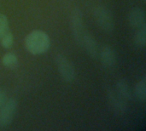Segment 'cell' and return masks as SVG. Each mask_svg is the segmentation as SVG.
Instances as JSON below:
<instances>
[{
	"label": "cell",
	"mask_w": 146,
	"mask_h": 131,
	"mask_svg": "<svg viewBox=\"0 0 146 131\" xmlns=\"http://www.w3.org/2000/svg\"><path fill=\"white\" fill-rule=\"evenodd\" d=\"M94 17L98 26L105 32H112L115 29V20L112 13L104 6L99 5L94 9Z\"/></svg>",
	"instance_id": "obj_2"
},
{
	"label": "cell",
	"mask_w": 146,
	"mask_h": 131,
	"mask_svg": "<svg viewBox=\"0 0 146 131\" xmlns=\"http://www.w3.org/2000/svg\"><path fill=\"white\" fill-rule=\"evenodd\" d=\"M56 61L58 72L62 78L68 83L72 82L75 78V71L73 64L65 56L62 55H56Z\"/></svg>",
	"instance_id": "obj_4"
},
{
	"label": "cell",
	"mask_w": 146,
	"mask_h": 131,
	"mask_svg": "<svg viewBox=\"0 0 146 131\" xmlns=\"http://www.w3.org/2000/svg\"><path fill=\"white\" fill-rule=\"evenodd\" d=\"M100 61L102 65L106 68L113 67L116 63V54L114 49L109 45H105L100 51Z\"/></svg>",
	"instance_id": "obj_7"
},
{
	"label": "cell",
	"mask_w": 146,
	"mask_h": 131,
	"mask_svg": "<svg viewBox=\"0 0 146 131\" xmlns=\"http://www.w3.org/2000/svg\"><path fill=\"white\" fill-rule=\"evenodd\" d=\"M17 108V102L14 99L7 100L4 105L0 108V128L9 126L15 116Z\"/></svg>",
	"instance_id": "obj_5"
},
{
	"label": "cell",
	"mask_w": 146,
	"mask_h": 131,
	"mask_svg": "<svg viewBox=\"0 0 146 131\" xmlns=\"http://www.w3.org/2000/svg\"><path fill=\"white\" fill-rule=\"evenodd\" d=\"M8 28L9 22L7 17L3 14H0V39L3 36V34L8 32Z\"/></svg>",
	"instance_id": "obj_15"
},
{
	"label": "cell",
	"mask_w": 146,
	"mask_h": 131,
	"mask_svg": "<svg viewBox=\"0 0 146 131\" xmlns=\"http://www.w3.org/2000/svg\"><path fill=\"white\" fill-rule=\"evenodd\" d=\"M134 43L139 48H144L146 45V26L137 30L134 35Z\"/></svg>",
	"instance_id": "obj_11"
},
{
	"label": "cell",
	"mask_w": 146,
	"mask_h": 131,
	"mask_svg": "<svg viewBox=\"0 0 146 131\" xmlns=\"http://www.w3.org/2000/svg\"><path fill=\"white\" fill-rule=\"evenodd\" d=\"M70 22H71V28L73 32L74 38L77 43L81 46L83 36L86 32L83 24V15L82 12L80 9L75 8L72 13L70 17Z\"/></svg>",
	"instance_id": "obj_3"
},
{
	"label": "cell",
	"mask_w": 146,
	"mask_h": 131,
	"mask_svg": "<svg viewBox=\"0 0 146 131\" xmlns=\"http://www.w3.org/2000/svg\"><path fill=\"white\" fill-rule=\"evenodd\" d=\"M116 91L127 101H130L133 97V90L129 83L122 78L117 81L116 83Z\"/></svg>",
	"instance_id": "obj_10"
},
{
	"label": "cell",
	"mask_w": 146,
	"mask_h": 131,
	"mask_svg": "<svg viewBox=\"0 0 146 131\" xmlns=\"http://www.w3.org/2000/svg\"><path fill=\"white\" fill-rule=\"evenodd\" d=\"M143 1H144V2H145V1H146V0H143Z\"/></svg>",
	"instance_id": "obj_17"
},
{
	"label": "cell",
	"mask_w": 146,
	"mask_h": 131,
	"mask_svg": "<svg viewBox=\"0 0 146 131\" xmlns=\"http://www.w3.org/2000/svg\"><path fill=\"white\" fill-rule=\"evenodd\" d=\"M1 41V45L4 48V49H10L13 45V42H14V38H13V35L11 32H7L6 33L3 34V36L0 39Z\"/></svg>",
	"instance_id": "obj_14"
},
{
	"label": "cell",
	"mask_w": 146,
	"mask_h": 131,
	"mask_svg": "<svg viewBox=\"0 0 146 131\" xmlns=\"http://www.w3.org/2000/svg\"><path fill=\"white\" fill-rule=\"evenodd\" d=\"M134 93L136 97L141 101H145L146 99V78H144L142 80H140L135 86Z\"/></svg>",
	"instance_id": "obj_12"
},
{
	"label": "cell",
	"mask_w": 146,
	"mask_h": 131,
	"mask_svg": "<svg viewBox=\"0 0 146 131\" xmlns=\"http://www.w3.org/2000/svg\"><path fill=\"white\" fill-rule=\"evenodd\" d=\"M81 46L85 48L86 51L91 57L96 58L98 55V47L97 41L91 33L86 32H85L83 36Z\"/></svg>",
	"instance_id": "obj_9"
},
{
	"label": "cell",
	"mask_w": 146,
	"mask_h": 131,
	"mask_svg": "<svg viewBox=\"0 0 146 131\" xmlns=\"http://www.w3.org/2000/svg\"><path fill=\"white\" fill-rule=\"evenodd\" d=\"M2 62H3V65L4 66L12 68V67H14V66H15L17 65V63H18V58H17V56L14 53L8 52V53H6L3 56Z\"/></svg>",
	"instance_id": "obj_13"
},
{
	"label": "cell",
	"mask_w": 146,
	"mask_h": 131,
	"mask_svg": "<svg viewBox=\"0 0 146 131\" xmlns=\"http://www.w3.org/2000/svg\"><path fill=\"white\" fill-rule=\"evenodd\" d=\"M128 21L131 26L134 28H140L145 25V11L141 8L133 9L128 14Z\"/></svg>",
	"instance_id": "obj_8"
},
{
	"label": "cell",
	"mask_w": 146,
	"mask_h": 131,
	"mask_svg": "<svg viewBox=\"0 0 146 131\" xmlns=\"http://www.w3.org/2000/svg\"><path fill=\"white\" fill-rule=\"evenodd\" d=\"M8 98H7V95L5 92L0 90V108L4 105V103L7 101Z\"/></svg>",
	"instance_id": "obj_16"
},
{
	"label": "cell",
	"mask_w": 146,
	"mask_h": 131,
	"mask_svg": "<svg viewBox=\"0 0 146 131\" xmlns=\"http://www.w3.org/2000/svg\"><path fill=\"white\" fill-rule=\"evenodd\" d=\"M50 45V40L47 33L41 30H35L30 32L25 38L27 50L34 55L45 53Z\"/></svg>",
	"instance_id": "obj_1"
},
{
	"label": "cell",
	"mask_w": 146,
	"mask_h": 131,
	"mask_svg": "<svg viewBox=\"0 0 146 131\" xmlns=\"http://www.w3.org/2000/svg\"><path fill=\"white\" fill-rule=\"evenodd\" d=\"M108 99L109 102L113 108V110L118 113H124L127 110V101L125 100L116 90L109 89L108 90Z\"/></svg>",
	"instance_id": "obj_6"
}]
</instances>
